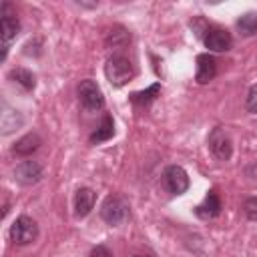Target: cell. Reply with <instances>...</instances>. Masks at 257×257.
<instances>
[{"mask_svg": "<svg viewBox=\"0 0 257 257\" xmlns=\"http://www.w3.org/2000/svg\"><path fill=\"white\" fill-rule=\"evenodd\" d=\"M104 74L112 86H124L128 80L135 78L137 70H135V64L126 56L112 54L104 64Z\"/></svg>", "mask_w": 257, "mask_h": 257, "instance_id": "1", "label": "cell"}, {"mask_svg": "<svg viewBox=\"0 0 257 257\" xmlns=\"http://www.w3.org/2000/svg\"><path fill=\"white\" fill-rule=\"evenodd\" d=\"M100 217L108 225H112V227L124 223L128 219V205H126V201L120 199V197H114V195L106 197L102 207H100Z\"/></svg>", "mask_w": 257, "mask_h": 257, "instance_id": "2", "label": "cell"}, {"mask_svg": "<svg viewBox=\"0 0 257 257\" xmlns=\"http://www.w3.org/2000/svg\"><path fill=\"white\" fill-rule=\"evenodd\" d=\"M38 237V225L34 219L26 217V215H20L12 227H10V239L16 243V245H28L32 243L34 239Z\"/></svg>", "mask_w": 257, "mask_h": 257, "instance_id": "3", "label": "cell"}, {"mask_svg": "<svg viewBox=\"0 0 257 257\" xmlns=\"http://www.w3.org/2000/svg\"><path fill=\"white\" fill-rule=\"evenodd\" d=\"M78 100L80 104L86 108V110H100L104 106V96H102V90L98 88V84L90 78L86 80H80L78 84Z\"/></svg>", "mask_w": 257, "mask_h": 257, "instance_id": "4", "label": "cell"}, {"mask_svg": "<svg viewBox=\"0 0 257 257\" xmlns=\"http://www.w3.org/2000/svg\"><path fill=\"white\" fill-rule=\"evenodd\" d=\"M20 30V22L16 18V14L10 12V6L8 4H2V18H0V36H2V58H6V52H8V46L10 42L16 38Z\"/></svg>", "mask_w": 257, "mask_h": 257, "instance_id": "5", "label": "cell"}, {"mask_svg": "<svg viewBox=\"0 0 257 257\" xmlns=\"http://www.w3.org/2000/svg\"><path fill=\"white\" fill-rule=\"evenodd\" d=\"M209 149L211 153L219 159V161H229L231 155H233V143H231V137L223 131V128H213L211 135H209Z\"/></svg>", "mask_w": 257, "mask_h": 257, "instance_id": "6", "label": "cell"}, {"mask_svg": "<svg viewBox=\"0 0 257 257\" xmlns=\"http://www.w3.org/2000/svg\"><path fill=\"white\" fill-rule=\"evenodd\" d=\"M163 181H165V187H167V191L171 195H183L189 189V175L179 165L167 167L165 175H163Z\"/></svg>", "mask_w": 257, "mask_h": 257, "instance_id": "7", "label": "cell"}, {"mask_svg": "<svg viewBox=\"0 0 257 257\" xmlns=\"http://www.w3.org/2000/svg\"><path fill=\"white\" fill-rule=\"evenodd\" d=\"M203 42H205V46H207L209 50H213V52H225V50L231 48L233 38H231V34H229L227 30H223V28H211V30H207Z\"/></svg>", "mask_w": 257, "mask_h": 257, "instance_id": "8", "label": "cell"}, {"mask_svg": "<svg viewBox=\"0 0 257 257\" xmlns=\"http://www.w3.org/2000/svg\"><path fill=\"white\" fill-rule=\"evenodd\" d=\"M42 177V167L36 161H22L14 169V179L22 185H34Z\"/></svg>", "mask_w": 257, "mask_h": 257, "instance_id": "9", "label": "cell"}, {"mask_svg": "<svg viewBox=\"0 0 257 257\" xmlns=\"http://www.w3.org/2000/svg\"><path fill=\"white\" fill-rule=\"evenodd\" d=\"M94 201H96V193L88 187H80L74 195V215L76 217H86L92 207H94Z\"/></svg>", "mask_w": 257, "mask_h": 257, "instance_id": "10", "label": "cell"}, {"mask_svg": "<svg viewBox=\"0 0 257 257\" xmlns=\"http://www.w3.org/2000/svg\"><path fill=\"white\" fill-rule=\"evenodd\" d=\"M217 74V64H215V58L209 56V54H199L197 56V82L199 84H205L209 80H213V76Z\"/></svg>", "mask_w": 257, "mask_h": 257, "instance_id": "11", "label": "cell"}, {"mask_svg": "<svg viewBox=\"0 0 257 257\" xmlns=\"http://www.w3.org/2000/svg\"><path fill=\"white\" fill-rule=\"evenodd\" d=\"M40 143L42 141H40V137L36 133H28V135H24L22 139L16 141V145L12 147V153L18 155V157H28L40 147Z\"/></svg>", "mask_w": 257, "mask_h": 257, "instance_id": "12", "label": "cell"}, {"mask_svg": "<svg viewBox=\"0 0 257 257\" xmlns=\"http://www.w3.org/2000/svg\"><path fill=\"white\" fill-rule=\"evenodd\" d=\"M195 213H197L201 219H213V217H217V215L221 213V201H219L217 193H215V191H209V195H207L205 201L197 207Z\"/></svg>", "mask_w": 257, "mask_h": 257, "instance_id": "13", "label": "cell"}, {"mask_svg": "<svg viewBox=\"0 0 257 257\" xmlns=\"http://www.w3.org/2000/svg\"><path fill=\"white\" fill-rule=\"evenodd\" d=\"M10 78H12L14 82H18L24 90H32L34 84H36L34 74H32L30 70H26V68H12V70H10Z\"/></svg>", "mask_w": 257, "mask_h": 257, "instance_id": "14", "label": "cell"}, {"mask_svg": "<svg viewBox=\"0 0 257 257\" xmlns=\"http://www.w3.org/2000/svg\"><path fill=\"white\" fill-rule=\"evenodd\" d=\"M112 135H114V124H112V118L106 114V116L102 118L100 126L96 128V133H92L90 141H92V143H102V141H108Z\"/></svg>", "mask_w": 257, "mask_h": 257, "instance_id": "15", "label": "cell"}, {"mask_svg": "<svg viewBox=\"0 0 257 257\" xmlns=\"http://www.w3.org/2000/svg\"><path fill=\"white\" fill-rule=\"evenodd\" d=\"M237 28L241 34L245 36H251L257 32V14L255 12H249V14H243L239 20H237Z\"/></svg>", "mask_w": 257, "mask_h": 257, "instance_id": "16", "label": "cell"}, {"mask_svg": "<svg viewBox=\"0 0 257 257\" xmlns=\"http://www.w3.org/2000/svg\"><path fill=\"white\" fill-rule=\"evenodd\" d=\"M22 124V118L16 114V110H10V108H4V112H2V133L4 135H8V133H12L16 126H20Z\"/></svg>", "mask_w": 257, "mask_h": 257, "instance_id": "17", "label": "cell"}, {"mask_svg": "<svg viewBox=\"0 0 257 257\" xmlns=\"http://www.w3.org/2000/svg\"><path fill=\"white\" fill-rule=\"evenodd\" d=\"M159 90H161V84H153V86H149L147 90H143V92H135L131 98H133V102L135 104H149L151 100H155V96L159 94Z\"/></svg>", "mask_w": 257, "mask_h": 257, "instance_id": "18", "label": "cell"}, {"mask_svg": "<svg viewBox=\"0 0 257 257\" xmlns=\"http://www.w3.org/2000/svg\"><path fill=\"white\" fill-rule=\"evenodd\" d=\"M245 106H247V110H249V112L257 114V84H253V86L249 88V92H247V100H245Z\"/></svg>", "mask_w": 257, "mask_h": 257, "instance_id": "19", "label": "cell"}, {"mask_svg": "<svg viewBox=\"0 0 257 257\" xmlns=\"http://www.w3.org/2000/svg\"><path fill=\"white\" fill-rule=\"evenodd\" d=\"M245 213H247L249 219L257 221V199H247L245 201Z\"/></svg>", "mask_w": 257, "mask_h": 257, "instance_id": "20", "label": "cell"}, {"mask_svg": "<svg viewBox=\"0 0 257 257\" xmlns=\"http://www.w3.org/2000/svg\"><path fill=\"white\" fill-rule=\"evenodd\" d=\"M90 257H112V253L106 249V247H102V245H98L94 251H92V255Z\"/></svg>", "mask_w": 257, "mask_h": 257, "instance_id": "21", "label": "cell"}, {"mask_svg": "<svg viewBox=\"0 0 257 257\" xmlns=\"http://www.w3.org/2000/svg\"><path fill=\"white\" fill-rule=\"evenodd\" d=\"M135 257H151V255H135Z\"/></svg>", "mask_w": 257, "mask_h": 257, "instance_id": "22", "label": "cell"}]
</instances>
